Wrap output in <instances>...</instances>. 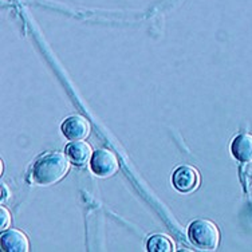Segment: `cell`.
<instances>
[{"label": "cell", "instance_id": "obj_1", "mask_svg": "<svg viewBox=\"0 0 252 252\" xmlns=\"http://www.w3.org/2000/svg\"><path fill=\"white\" fill-rule=\"evenodd\" d=\"M70 160L59 152H50L38 157L31 166V181L40 187H50L66 177L70 170Z\"/></svg>", "mask_w": 252, "mask_h": 252}, {"label": "cell", "instance_id": "obj_2", "mask_svg": "<svg viewBox=\"0 0 252 252\" xmlns=\"http://www.w3.org/2000/svg\"><path fill=\"white\" fill-rule=\"evenodd\" d=\"M188 235L190 242L204 251H214L220 243V231L218 225L207 219H199L190 223Z\"/></svg>", "mask_w": 252, "mask_h": 252}, {"label": "cell", "instance_id": "obj_3", "mask_svg": "<svg viewBox=\"0 0 252 252\" xmlns=\"http://www.w3.org/2000/svg\"><path fill=\"white\" fill-rule=\"evenodd\" d=\"M90 168L93 173L98 177L106 179L112 177L120 170V161L117 158L116 153L109 149H99L93 153Z\"/></svg>", "mask_w": 252, "mask_h": 252}, {"label": "cell", "instance_id": "obj_4", "mask_svg": "<svg viewBox=\"0 0 252 252\" xmlns=\"http://www.w3.org/2000/svg\"><path fill=\"white\" fill-rule=\"evenodd\" d=\"M200 180L201 179H200L199 170L194 166L183 165L173 172L172 184L181 193H189V192H193L194 189L199 188Z\"/></svg>", "mask_w": 252, "mask_h": 252}, {"label": "cell", "instance_id": "obj_5", "mask_svg": "<svg viewBox=\"0 0 252 252\" xmlns=\"http://www.w3.org/2000/svg\"><path fill=\"white\" fill-rule=\"evenodd\" d=\"M92 125L86 117L81 114H74L67 117L62 124V133L70 141L86 140L90 136Z\"/></svg>", "mask_w": 252, "mask_h": 252}, {"label": "cell", "instance_id": "obj_6", "mask_svg": "<svg viewBox=\"0 0 252 252\" xmlns=\"http://www.w3.org/2000/svg\"><path fill=\"white\" fill-rule=\"evenodd\" d=\"M1 248L5 252H29L30 242L26 233L20 229H8L1 233Z\"/></svg>", "mask_w": 252, "mask_h": 252}, {"label": "cell", "instance_id": "obj_7", "mask_svg": "<svg viewBox=\"0 0 252 252\" xmlns=\"http://www.w3.org/2000/svg\"><path fill=\"white\" fill-rule=\"evenodd\" d=\"M64 153L68 157L70 162L77 166H85L86 164H89L92 161L93 157V149L90 144L85 142L83 140L81 141H73L70 142L66 149H64Z\"/></svg>", "mask_w": 252, "mask_h": 252}, {"label": "cell", "instance_id": "obj_8", "mask_svg": "<svg viewBox=\"0 0 252 252\" xmlns=\"http://www.w3.org/2000/svg\"><path fill=\"white\" fill-rule=\"evenodd\" d=\"M231 152L233 157L240 162H252V134L242 133L235 137L231 144Z\"/></svg>", "mask_w": 252, "mask_h": 252}, {"label": "cell", "instance_id": "obj_9", "mask_svg": "<svg viewBox=\"0 0 252 252\" xmlns=\"http://www.w3.org/2000/svg\"><path fill=\"white\" fill-rule=\"evenodd\" d=\"M148 251L151 252H172L175 251V242L164 233H156L148 240Z\"/></svg>", "mask_w": 252, "mask_h": 252}, {"label": "cell", "instance_id": "obj_10", "mask_svg": "<svg viewBox=\"0 0 252 252\" xmlns=\"http://www.w3.org/2000/svg\"><path fill=\"white\" fill-rule=\"evenodd\" d=\"M11 224V214L5 207L0 208V228L1 229H7Z\"/></svg>", "mask_w": 252, "mask_h": 252}, {"label": "cell", "instance_id": "obj_11", "mask_svg": "<svg viewBox=\"0 0 252 252\" xmlns=\"http://www.w3.org/2000/svg\"><path fill=\"white\" fill-rule=\"evenodd\" d=\"M1 189H3V197H1V201L4 203V201H7L8 200V197H10V190L7 189V187H5V184H1Z\"/></svg>", "mask_w": 252, "mask_h": 252}]
</instances>
